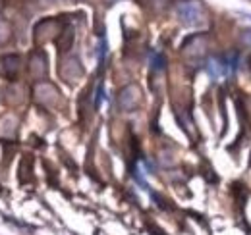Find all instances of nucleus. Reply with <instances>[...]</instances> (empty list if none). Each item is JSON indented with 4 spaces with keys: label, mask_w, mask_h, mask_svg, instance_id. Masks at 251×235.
Masks as SVG:
<instances>
[{
    "label": "nucleus",
    "mask_w": 251,
    "mask_h": 235,
    "mask_svg": "<svg viewBox=\"0 0 251 235\" xmlns=\"http://www.w3.org/2000/svg\"><path fill=\"white\" fill-rule=\"evenodd\" d=\"M176 14L186 27H199L205 24V18H207L205 6L201 0H180L176 4Z\"/></svg>",
    "instance_id": "f257e3e1"
},
{
    "label": "nucleus",
    "mask_w": 251,
    "mask_h": 235,
    "mask_svg": "<svg viewBox=\"0 0 251 235\" xmlns=\"http://www.w3.org/2000/svg\"><path fill=\"white\" fill-rule=\"evenodd\" d=\"M240 66V56L236 52H230L226 56H211L207 60V73L213 79H222L232 75Z\"/></svg>",
    "instance_id": "f03ea898"
},
{
    "label": "nucleus",
    "mask_w": 251,
    "mask_h": 235,
    "mask_svg": "<svg viewBox=\"0 0 251 235\" xmlns=\"http://www.w3.org/2000/svg\"><path fill=\"white\" fill-rule=\"evenodd\" d=\"M118 102H120V108H122V110L131 112V110L139 104V89L135 87V85L126 87L124 91L120 93V96H118Z\"/></svg>",
    "instance_id": "7ed1b4c3"
},
{
    "label": "nucleus",
    "mask_w": 251,
    "mask_h": 235,
    "mask_svg": "<svg viewBox=\"0 0 251 235\" xmlns=\"http://www.w3.org/2000/svg\"><path fill=\"white\" fill-rule=\"evenodd\" d=\"M0 62H2V68H4V75L8 79H16V75L20 71V56L8 54V56H4Z\"/></svg>",
    "instance_id": "20e7f679"
},
{
    "label": "nucleus",
    "mask_w": 251,
    "mask_h": 235,
    "mask_svg": "<svg viewBox=\"0 0 251 235\" xmlns=\"http://www.w3.org/2000/svg\"><path fill=\"white\" fill-rule=\"evenodd\" d=\"M8 41H10V25L4 20H0V45H4Z\"/></svg>",
    "instance_id": "39448f33"
},
{
    "label": "nucleus",
    "mask_w": 251,
    "mask_h": 235,
    "mask_svg": "<svg viewBox=\"0 0 251 235\" xmlns=\"http://www.w3.org/2000/svg\"><path fill=\"white\" fill-rule=\"evenodd\" d=\"M153 68L155 70H162L164 68V58L160 54H153Z\"/></svg>",
    "instance_id": "423d86ee"
},
{
    "label": "nucleus",
    "mask_w": 251,
    "mask_h": 235,
    "mask_svg": "<svg viewBox=\"0 0 251 235\" xmlns=\"http://www.w3.org/2000/svg\"><path fill=\"white\" fill-rule=\"evenodd\" d=\"M242 39H244V43H246L248 47H251V29L244 31V33H242Z\"/></svg>",
    "instance_id": "0eeeda50"
},
{
    "label": "nucleus",
    "mask_w": 251,
    "mask_h": 235,
    "mask_svg": "<svg viewBox=\"0 0 251 235\" xmlns=\"http://www.w3.org/2000/svg\"><path fill=\"white\" fill-rule=\"evenodd\" d=\"M242 18H246V20H250L251 22V14H242Z\"/></svg>",
    "instance_id": "6e6552de"
}]
</instances>
